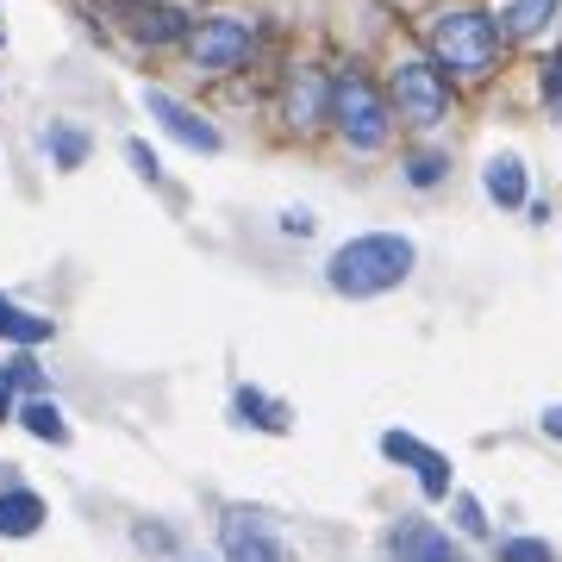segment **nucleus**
<instances>
[{
  "mask_svg": "<svg viewBox=\"0 0 562 562\" xmlns=\"http://www.w3.org/2000/svg\"><path fill=\"white\" fill-rule=\"evenodd\" d=\"M550 13H557V0H513V7H506V32H513V38H531V32L550 25Z\"/></svg>",
  "mask_w": 562,
  "mask_h": 562,
  "instance_id": "14",
  "label": "nucleus"
},
{
  "mask_svg": "<svg viewBox=\"0 0 562 562\" xmlns=\"http://www.w3.org/2000/svg\"><path fill=\"white\" fill-rule=\"evenodd\" d=\"M543 431H550V438H562V406L550 413V419H543Z\"/></svg>",
  "mask_w": 562,
  "mask_h": 562,
  "instance_id": "26",
  "label": "nucleus"
},
{
  "mask_svg": "<svg viewBox=\"0 0 562 562\" xmlns=\"http://www.w3.org/2000/svg\"><path fill=\"white\" fill-rule=\"evenodd\" d=\"M7 382H13V387H44V375L32 369V362H13V369H7Z\"/></svg>",
  "mask_w": 562,
  "mask_h": 562,
  "instance_id": "22",
  "label": "nucleus"
},
{
  "mask_svg": "<svg viewBox=\"0 0 562 562\" xmlns=\"http://www.w3.org/2000/svg\"><path fill=\"white\" fill-rule=\"evenodd\" d=\"M225 562H281V550L250 513H232L225 519Z\"/></svg>",
  "mask_w": 562,
  "mask_h": 562,
  "instance_id": "9",
  "label": "nucleus"
},
{
  "mask_svg": "<svg viewBox=\"0 0 562 562\" xmlns=\"http://www.w3.org/2000/svg\"><path fill=\"white\" fill-rule=\"evenodd\" d=\"M394 562H469L457 543L443 538L438 525L425 519H401L394 525Z\"/></svg>",
  "mask_w": 562,
  "mask_h": 562,
  "instance_id": "7",
  "label": "nucleus"
},
{
  "mask_svg": "<svg viewBox=\"0 0 562 562\" xmlns=\"http://www.w3.org/2000/svg\"><path fill=\"white\" fill-rule=\"evenodd\" d=\"M125 25H132V38H144V44H176V38H188V20H181L176 7H125Z\"/></svg>",
  "mask_w": 562,
  "mask_h": 562,
  "instance_id": "10",
  "label": "nucleus"
},
{
  "mask_svg": "<svg viewBox=\"0 0 562 562\" xmlns=\"http://www.w3.org/2000/svg\"><path fill=\"white\" fill-rule=\"evenodd\" d=\"M50 150H57L63 169H81V162H88V132H76V125H50Z\"/></svg>",
  "mask_w": 562,
  "mask_h": 562,
  "instance_id": "17",
  "label": "nucleus"
},
{
  "mask_svg": "<svg viewBox=\"0 0 562 562\" xmlns=\"http://www.w3.org/2000/svg\"><path fill=\"white\" fill-rule=\"evenodd\" d=\"M25 431H32V438H50V443L69 438V425H63V413H57L50 401H32V406H25Z\"/></svg>",
  "mask_w": 562,
  "mask_h": 562,
  "instance_id": "16",
  "label": "nucleus"
},
{
  "mask_svg": "<svg viewBox=\"0 0 562 562\" xmlns=\"http://www.w3.org/2000/svg\"><path fill=\"white\" fill-rule=\"evenodd\" d=\"M406 176H413V181H438V176H443V157H419Z\"/></svg>",
  "mask_w": 562,
  "mask_h": 562,
  "instance_id": "23",
  "label": "nucleus"
},
{
  "mask_svg": "<svg viewBox=\"0 0 562 562\" xmlns=\"http://www.w3.org/2000/svg\"><path fill=\"white\" fill-rule=\"evenodd\" d=\"M406 276H413V244H406L401 232H369V238H350L338 257H331V269H325V281H331L338 294H350V301L387 294V288H401Z\"/></svg>",
  "mask_w": 562,
  "mask_h": 562,
  "instance_id": "1",
  "label": "nucleus"
},
{
  "mask_svg": "<svg viewBox=\"0 0 562 562\" xmlns=\"http://www.w3.org/2000/svg\"><path fill=\"white\" fill-rule=\"evenodd\" d=\"M319 94H325L319 76H301V88H294V106H288V113H294L301 125H313V120H319Z\"/></svg>",
  "mask_w": 562,
  "mask_h": 562,
  "instance_id": "18",
  "label": "nucleus"
},
{
  "mask_svg": "<svg viewBox=\"0 0 562 562\" xmlns=\"http://www.w3.org/2000/svg\"><path fill=\"white\" fill-rule=\"evenodd\" d=\"M188 50H194L201 69H232V63L250 57V32H244L238 20H206V25L188 32Z\"/></svg>",
  "mask_w": 562,
  "mask_h": 562,
  "instance_id": "5",
  "label": "nucleus"
},
{
  "mask_svg": "<svg viewBox=\"0 0 562 562\" xmlns=\"http://www.w3.org/2000/svg\"><path fill=\"white\" fill-rule=\"evenodd\" d=\"M331 113H338V132L357 144V150H382V138H387V101L362 76H344L338 88H331Z\"/></svg>",
  "mask_w": 562,
  "mask_h": 562,
  "instance_id": "3",
  "label": "nucleus"
},
{
  "mask_svg": "<svg viewBox=\"0 0 562 562\" xmlns=\"http://www.w3.org/2000/svg\"><path fill=\"white\" fill-rule=\"evenodd\" d=\"M44 525V501L32 487H7L0 494V538H32Z\"/></svg>",
  "mask_w": 562,
  "mask_h": 562,
  "instance_id": "11",
  "label": "nucleus"
},
{
  "mask_svg": "<svg viewBox=\"0 0 562 562\" xmlns=\"http://www.w3.org/2000/svg\"><path fill=\"white\" fill-rule=\"evenodd\" d=\"M0 338H13V344H44V338H50V319H38V313H20L13 301H0Z\"/></svg>",
  "mask_w": 562,
  "mask_h": 562,
  "instance_id": "13",
  "label": "nucleus"
},
{
  "mask_svg": "<svg viewBox=\"0 0 562 562\" xmlns=\"http://www.w3.org/2000/svg\"><path fill=\"white\" fill-rule=\"evenodd\" d=\"M382 457H387V462H406V469H419V487L431 494V501H443V494H450V462H443L438 450H425L413 431H387V438H382Z\"/></svg>",
  "mask_w": 562,
  "mask_h": 562,
  "instance_id": "6",
  "label": "nucleus"
},
{
  "mask_svg": "<svg viewBox=\"0 0 562 562\" xmlns=\"http://www.w3.org/2000/svg\"><path fill=\"white\" fill-rule=\"evenodd\" d=\"M501 562H557V557H550V543H538V538H513L501 550Z\"/></svg>",
  "mask_w": 562,
  "mask_h": 562,
  "instance_id": "19",
  "label": "nucleus"
},
{
  "mask_svg": "<svg viewBox=\"0 0 562 562\" xmlns=\"http://www.w3.org/2000/svg\"><path fill=\"white\" fill-rule=\"evenodd\" d=\"M238 419H257L262 431H288V413L269 406V394H257V387H238Z\"/></svg>",
  "mask_w": 562,
  "mask_h": 562,
  "instance_id": "15",
  "label": "nucleus"
},
{
  "mask_svg": "<svg viewBox=\"0 0 562 562\" xmlns=\"http://www.w3.org/2000/svg\"><path fill=\"white\" fill-rule=\"evenodd\" d=\"M543 94H550V106H562V57L550 63V76H543Z\"/></svg>",
  "mask_w": 562,
  "mask_h": 562,
  "instance_id": "24",
  "label": "nucleus"
},
{
  "mask_svg": "<svg viewBox=\"0 0 562 562\" xmlns=\"http://www.w3.org/2000/svg\"><path fill=\"white\" fill-rule=\"evenodd\" d=\"M431 50L450 69H487L494 50H501V25L487 20V13H443L431 25Z\"/></svg>",
  "mask_w": 562,
  "mask_h": 562,
  "instance_id": "2",
  "label": "nucleus"
},
{
  "mask_svg": "<svg viewBox=\"0 0 562 562\" xmlns=\"http://www.w3.org/2000/svg\"><path fill=\"white\" fill-rule=\"evenodd\" d=\"M487 194H494V206H525V162L513 150L487 162Z\"/></svg>",
  "mask_w": 562,
  "mask_h": 562,
  "instance_id": "12",
  "label": "nucleus"
},
{
  "mask_svg": "<svg viewBox=\"0 0 562 562\" xmlns=\"http://www.w3.org/2000/svg\"><path fill=\"white\" fill-rule=\"evenodd\" d=\"M125 157H132V169H138V176H150V181L162 176V169H157V157H150V144H144V138H132V144H125Z\"/></svg>",
  "mask_w": 562,
  "mask_h": 562,
  "instance_id": "20",
  "label": "nucleus"
},
{
  "mask_svg": "<svg viewBox=\"0 0 562 562\" xmlns=\"http://www.w3.org/2000/svg\"><path fill=\"white\" fill-rule=\"evenodd\" d=\"M7 413H13V382H7V369H0V425H7Z\"/></svg>",
  "mask_w": 562,
  "mask_h": 562,
  "instance_id": "25",
  "label": "nucleus"
},
{
  "mask_svg": "<svg viewBox=\"0 0 562 562\" xmlns=\"http://www.w3.org/2000/svg\"><path fill=\"white\" fill-rule=\"evenodd\" d=\"M457 525L462 531H487V519H482V506L475 501H457Z\"/></svg>",
  "mask_w": 562,
  "mask_h": 562,
  "instance_id": "21",
  "label": "nucleus"
},
{
  "mask_svg": "<svg viewBox=\"0 0 562 562\" xmlns=\"http://www.w3.org/2000/svg\"><path fill=\"white\" fill-rule=\"evenodd\" d=\"M0 44H7V25H0Z\"/></svg>",
  "mask_w": 562,
  "mask_h": 562,
  "instance_id": "27",
  "label": "nucleus"
},
{
  "mask_svg": "<svg viewBox=\"0 0 562 562\" xmlns=\"http://www.w3.org/2000/svg\"><path fill=\"white\" fill-rule=\"evenodd\" d=\"M144 106H150V120H157L169 138H181L188 150H220V132H213L201 113H188L181 101H169V94H144Z\"/></svg>",
  "mask_w": 562,
  "mask_h": 562,
  "instance_id": "8",
  "label": "nucleus"
},
{
  "mask_svg": "<svg viewBox=\"0 0 562 562\" xmlns=\"http://www.w3.org/2000/svg\"><path fill=\"white\" fill-rule=\"evenodd\" d=\"M394 101H401V120L413 125H438L450 113V81L431 69V63H406L394 76Z\"/></svg>",
  "mask_w": 562,
  "mask_h": 562,
  "instance_id": "4",
  "label": "nucleus"
}]
</instances>
